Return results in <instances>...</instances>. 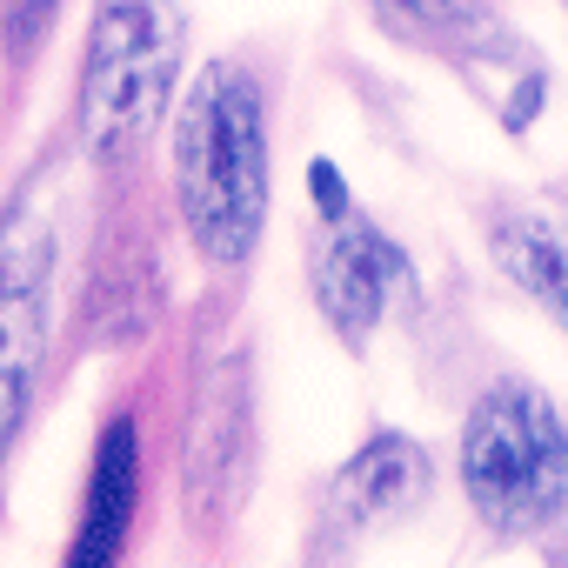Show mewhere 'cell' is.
<instances>
[{
	"label": "cell",
	"mask_w": 568,
	"mask_h": 568,
	"mask_svg": "<svg viewBox=\"0 0 568 568\" xmlns=\"http://www.w3.org/2000/svg\"><path fill=\"white\" fill-rule=\"evenodd\" d=\"M174 201L187 241L221 267H241L267 227V108L234 61H207L181 101Z\"/></svg>",
	"instance_id": "obj_1"
},
{
	"label": "cell",
	"mask_w": 568,
	"mask_h": 568,
	"mask_svg": "<svg viewBox=\"0 0 568 568\" xmlns=\"http://www.w3.org/2000/svg\"><path fill=\"white\" fill-rule=\"evenodd\" d=\"M462 488L495 535H535L568 501V428L535 382H495L475 395Z\"/></svg>",
	"instance_id": "obj_2"
},
{
	"label": "cell",
	"mask_w": 568,
	"mask_h": 568,
	"mask_svg": "<svg viewBox=\"0 0 568 568\" xmlns=\"http://www.w3.org/2000/svg\"><path fill=\"white\" fill-rule=\"evenodd\" d=\"M181 0H94L81 61V141L121 161L174 101L181 81Z\"/></svg>",
	"instance_id": "obj_3"
},
{
	"label": "cell",
	"mask_w": 568,
	"mask_h": 568,
	"mask_svg": "<svg viewBox=\"0 0 568 568\" xmlns=\"http://www.w3.org/2000/svg\"><path fill=\"white\" fill-rule=\"evenodd\" d=\"M48 221L14 214L0 227V455L21 435L48 355Z\"/></svg>",
	"instance_id": "obj_4"
},
{
	"label": "cell",
	"mask_w": 568,
	"mask_h": 568,
	"mask_svg": "<svg viewBox=\"0 0 568 568\" xmlns=\"http://www.w3.org/2000/svg\"><path fill=\"white\" fill-rule=\"evenodd\" d=\"M308 281H315V302L328 315V328L342 335V348H368L375 328H382V308L388 295L408 288V254L375 227V221H328L322 241H315V261H308Z\"/></svg>",
	"instance_id": "obj_5"
},
{
	"label": "cell",
	"mask_w": 568,
	"mask_h": 568,
	"mask_svg": "<svg viewBox=\"0 0 568 568\" xmlns=\"http://www.w3.org/2000/svg\"><path fill=\"white\" fill-rule=\"evenodd\" d=\"M134 501H141V442H134V422L121 415V422H108V435L94 448L88 508H81L68 568H114L121 541H128V521H134Z\"/></svg>",
	"instance_id": "obj_6"
},
{
	"label": "cell",
	"mask_w": 568,
	"mask_h": 568,
	"mask_svg": "<svg viewBox=\"0 0 568 568\" xmlns=\"http://www.w3.org/2000/svg\"><path fill=\"white\" fill-rule=\"evenodd\" d=\"M428 495V448L408 435H368L348 468L335 475V515L348 528H382L402 521Z\"/></svg>",
	"instance_id": "obj_7"
},
{
	"label": "cell",
	"mask_w": 568,
	"mask_h": 568,
	"mask_svg": "<svg viewBox=\"0 0 568 568\" xmlns=\"http://www.w3.org/2000/svg\"><path fill=\"white\" fill-rule=\"evenodd\" d=\"M488 247H495V267L515 288L568 328V227L535 214V207H515L488 227Z\"/></svg>",
	"instance_id": "obj_8"
},
{
	"label": "cell",
	"mask_w": 568,
	"mask_h": 568,
	"mask_svg": "<svg viewBox=\"0 0 568 568\" xmlns=\"http://www.w3.org/2000/svg\"><path fill=\"white\" fill-rule=\"evenodd\" d=\"M241 468H247V382H241V362H227L201 402V435H194V495H214L241 488Z\"/></svg>",
	"instance_id": "obj_9"
},
{
	"label": "cell",
	"mask_w": 568,
	"mask_h": 568,
	"mask_svg": "<svg viewBox=\"0 0 568 568\" xmlns=\"http://www.w3.org/2000/svg\"><path fill=\"white\" fill-rule=\"evenodd\" d=\"M382 8L422 34H475L488 28V0H382Z\"/></svg>",
	"instance_id": "obj_10"
},
{
	"label": "cell",
	"mask_w": 568,
	"mask_h": 568,
	"mask_svg": "<svg viewBox=\"0 0 568 568\" xmlns=\"http://www.w3.org/2000/svg\"><path fill=\"white\" fill-rule=\"evenodd\" d=\"M54 8H61V0H8V48H14V54H28V48L48 34Z\"/></svg>",
	"instance_id": "obj_11"
},
{
	"label": "cell",
	"mask_w": 568,
	"mask_h": 568,
	"mask_svg": "<svg viewBox=\"0 0 568 568\" xmlns=\"http://www.w3.org/2000/svg\"><path fill=\"white\" fill-rule=\"evenodd\" d=\"M308 187H315V214H322V227L355 214V201H348V181H342V168H335V161H315V168H308Z\"/></svg>",
	"instance_id": "obj_12"
}]
</instances>
